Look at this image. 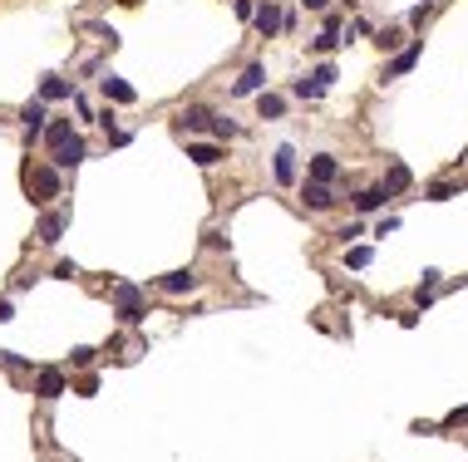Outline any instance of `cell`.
Returning <instances> with one entry per match:
<instances>
[{
    "instance_id": "obj_1",
    "label": "cell",
    "mask_w": 468,
    "mask_h": 462,
    "mask_svg": "<svg viewBox=\"0 0 468 462\" xmlns=\"http://www.w3.org/2000/svg\"><path fill=\"white\" fill-rule=\"evenodd\" d=\"M25 192H30V202L60 197V167H25Z\"/></svg>"
},
{
    "instance_id": "obj_2",
    "label": "cell",
    "mask_w": 468,
    "mask_h": 462,
    "mask_svg": "<svg viewBox=\"0 0 468 462\" xmlns=\"http://www.w3.org/2000/svg\"><path fill=\"white\" fill-rule=\"evenodd\" d=\"M114 305H119V320H124V325H138V320H143L138 285H114Z\"/></svg>"
},
{
    "instance_id": "obj_3",
    "label": "cell",
    "mask_w": 468,
    "mask_h": 462,
    "mask_svg": "<svg viewBox=\"0 0 468 462\" xmlns=\"http://www.w3.org/2000/svg\"><path fill=\"white\" fill-rule=\"evenodd\" d=\"M49 157H55V167H74V162H84V138H79V133L60 138L55 148H49Z\"/></svg>"
},
{
    "instance_id": "obj_4",
    "label": "cell",
    "mask_w": 468,
    "mask_h": 462,
    "mask_svg": "<svg viewBox=\"0 0 468 462\" xmlns=\"http://www.w3.org/2000/svg\"><path fill=\"white\" fill-rule=\"evenodd\" d=\"M256 30H262V35H267V40H271V35H281V30H286V15H281V10H276V6H271V0H267V6H256Z\"/></svg>"
},
{
    "instance_id": "obj_5",
    "label": "cell",
    "mask_w": 468,
    "mask_h": 462,
    "mask_svg": "<svg viewBox=\"0 0 468 462\" xmlns=\"http://www.w3.org/2000/svg\"><path fill=\"white\" fill-rule=\"evenodd\" d=\"M20 119H25V138L35 143V138H40L44 128H49V123H44V99H35V103H25V108H20Z\"/></svg>"
},
{
    "instance_id": "obj_6",
    "label": "cell",
    "mask_w": 468,
    "mask_h": 462,
    "mask_svg": "<svg viewBox=\"0 0 468 462\" xmlns=\"http://www.w3.org/2000/svg\"><path fill=\"white\" fill-rule=\"evenodd\" d=\"M385 197H390V187H360V192H355V212H360V216H365V212H380Z\"/></svg>"
},
{
    "instance_id": "obj_7",
    "label": "cell",
    "mask_w": 468,
    "mask_h": 462,
    "mask_svg": "<svg viewBox=\"0 0 468 462\" xmlns=\"http://www.w3.org/2000/svg\"><path fill=\"white\" fill-rule=\"evenodd\" d=\"M35 393H40V398H60V393H65V374H60V369H40Z\"/></svg>"
},
{
    "instance_id": "obj_8",
    "label": "cell",
    "mask_w": 468,
    "mask_h": 462,
    "mask_svg": "<svg viewBox=\"0 0 468 462\" xmlns=\"http://www.w3.org/2000/svg\"><path fill=\"white\" fill-rule=\"evenodd\" d=\"M335 172H340V162L331 157V153H321V157H310V182H335Z\"/></svg>"
},
{
    "instance_id": "obj_9",
    "label": "cell",
    "mask_w": 468,
    "mask_h": 462,
    "mask_svg": "<svg viewBox=\"0 0 468 462\" xmlns=\"http://www.w3.org/2000/svg\"><path fill=\"white\" fill-rule=\"evenodd\" d=\"M306 207L310 212H326V207H335V192L326 182H306Z\"/></svg>"
},
{
    "instance_id": "obj_10",
    "label": "cell",
    "mask_w": 468,
    "mask_h": 462,
    "mask_svg": "<svg viewBox=\"0 0 468 462\" xmlns=\"http://www.w3.org/2000/svg\"><path fill=\"white\" fill-rule=\"evenodd\" d=\"M158 285H163V291H168V296H187V291H192V285H197V275H192V271H168V275H163Z\"/></svg>"
},
{
    "instance_id": "obj_11",
    "label": "cell",
    "mask_w": 468,
    "mask_h": 462,
    "mask_svg": "<svg viewBox=\"0 0 468 462\" xmlns=\"http://www.w3.org/2000/svg\"><path fill=\"white\" fill-rule=\"evenodd\" d=\"M60 231H65V216L44 212V216H40V231H35V237H40V246H55V241H60Z\"/></svg>"
},
{
    "instance_id": "obj_12",
    "label": "cell",
    "mask_w": 468,
    "mask_h": 462,
    "mask_svg": "<svg viewBox=\"0 0 468 462\" xmlns=\"http://www.w3.org/2000/svg\"><path fill=\"white\" fill-rule=\"evenodd\" d=\"M326 89H331V84H326L321 74H306V79H296V84H291V94H296V99H321Z\"/></svg>"
},
{
    "instance_id": "obj_13",
    "label": "cell",
    "mask_w": 468,
    "mask_h": 462,
    "mask_svg": "<svg viewBox=\"0 0 468 462\" xmlns=\"http://www.w3.org/2000/svg\"><path fill=\"white\" fill-rule=\"evenodd\" d=\"M187 157H192L197 167H212V162H222V148H217V143H187Z\"/></svg>"
},
{
    "instance_id": "obj_14",
    "label": "cell",
    "mask_w": 468,
    "mask_h": 462,
    "mask_svg": "<svg viewBox=\"0 0 468 462\" xmlns=\"http://www.w3.org/2000/svg\"><path fill=\"white\" fill-rule=\"evenodd\" d=\"M40 99H44V103H55V99H74V89H69L65 79L49 74V79H40Z\"/></svg>"
},
{
    "instance_id": "obj_15",
    "label": "cell",
    "mask_w": 468,
    "mask_h": 462,
    "mask_svg": "<svg viewBox=\"0 0 468 462\" xmlns=\"http://www.w3.org/2000/svg\"><path fill=\"white\" fill-rule=\"evenodd\" d=\"M262 84H267V69H262V65H251V69H246V74L232 84V94H256Z\"/></svg>"
},
{
    "instance_id": "obj_16",
    "label": "cell",
    "mask_w": 468,
    "mask_h": 462,
    "mask_svg": "<svg viewBox=\"0 0 468 462\" xmlns=\"http://www.w3.org/2000/svg\"><path fill=\"white\" fill-rule=\"evenodd\" d=\"M276 182H296V153L291 148H276Z\"/></svg>"
},
{
    "instance_id": "obj_17",
    "label": "cell",
    "mask_w": 468,
    "mask_h": 462,
    "mask_svg": "<svg viewBox=\"0 0 468 462\" xmlns=\"http://www.w3.org/2000/svg\"><path fill=\"white\" fill-rule=\"evenodd\" d=\"M103 94H109L114 103H133V99H138V94H133V84H124V79H114V74L103 79Z\"/></svg>"
},
{
    "instance_id": "obj_18",
    "label": "cell",
    "mask_w": 468,
    "mask_h": 462,
    "mask_svg": "<svg viewBox=\"0 0 468 462\" xmlns=\"http://www.w3.org/2000/svg\"><path fill=\"white\" fill-rule=\"evenodd\" d=\"M212 123H217V119H212L207 108H197V103H192V108L183 113V128H212Z\"/></svg>"
},
{
    "instance_id": "obj_19",
    "label": "cell",
    "mask_w": 468,
    "mask_h": 462,
    "mask_svg": "<svg viewBox=\"0 0 468 462\" xmlns=\"http://www.w3.org/2000/svg\"><path fill=\"white\" fill-rule=\"evenodd\" d=\"M434 291H439V271H424V280H419V291H414V300L429 305V300H434Z\"/></svg>"
},
{
    "instance_id": "obj_20",
    "label": "cell",
    "mask_w": 468,
    "mask_h": 462,
    "mask_svg": "<svg viewBox=\"0 0 468 462\" xmlns=\"http://www.w3.org/2000/svg\"><path fill=\"white\" fill-rule=\"evenodd\" d=\"M414 60H419V44H414V49H404L399 60L390 65V74H385V79H394V74H409V69H414Z\"/></svg>"
},
{
    "instance_id": "obj_21",
    "label": "cell",
    "mask_w": 468,
    "mask_h": 462,
    "mask_svg": "<svg viewBox=\"0 0 468 462\" xmlns=\"http://www.w3.org/2000/svg\"><path fill=\"white\" fill-rule=\"evenodd\" d=\"M370 256H375L370 246H350V251H345V266H350V271H365V266H370Z\"/></svg>"
},
{
    "instance_id": "obj_22",
    "label": "cell",
    "mask_w": 468,
    "mask_h": 462,
    "mask_svg": "<svg viewBox=\"0 0 468 462\" xmlns=\"http://www.w3.org/2000/svg\"><path fill=\"white\" fill-rule=\"evenodd\" d=\"M385 187H390V192H404V187H409V167H404V162H394V167H390Z\"/></svg>"
},
{
    "instance_id": "obj_23",
    "label": "cell",
    "mask_w": 468,
    "mask_h": 462,
    "mask_svg": "<svg viewBox=\"0 0 468 462\" xmlns=\"http://www.w3.org/2000/svg\"><path fill=\"white\" fill-rule=\"evenodd\" d=\"M69 133H74V128H69V119H55V123L44 128V143L55 148V143H60V138H69Z\"/></svg>"
},
{
    "instance_id": "obj_24",
    "label": "cell",
    "mask_w": 468,
    "mask_h": 462,
    "mask_svg": "<svg viewBox=\"0 0 468 462\" xmlns=\"http://www.w3.org/2000/svg\"><path fill=\"white\" fill-rule=\"evenodd\" d=\"M281 108H286L281 94H262V119H281Z\"/></svg>"
},
{
    "instance_id": "obj_25",
    "label": "cell",
    "mask_w": 468,
    "mask_h": 462,
    "mask_svg": "<svg viewBox=\"0 0 468 462\" xmlns=\"http://www.w3.org/2000/svg\"><path fill=\"white\" fill-rule=\"evenodd\" d=\"M335 44H340V30H321V40H316V49H321V54H331Z\"/></svg>"
},
{
    "instance_id": "obj_26",
    "label": "cell",
    "mask_w": 468,
    "mask_h": 462,
    "mask_svg": "<svg viewBox=\"0 0 468 462\" xmlns=\"http://www.w3.org/2000/svg\"><path fill=\"white\" fill-rule=\"evenodd\" d=\"M375 44H380V49H394V44H399V30H394V25H390V30H380V35H375Z\"/></svg>"
},
{
    "instance_id": "obj_27",
    "label": "cell",
    "mask_w": 468,
    "mask_h": 462,
    "mask_svg": "<svg viewBox=\"0 0 468 462\" xmlns=\"http://www.w3.org/2000/svg\"><path fill=\"white\" fill-rule=\"evenodd\" d=\"M449 197H453L449 182H434V187H429V202H449Z\"/></svg>"
},
{
    "instance_id": "obj_28",
    "label": "cell",
    "mask_w": 468,
    "mask_h": 462,
    "mask_svg": "<svg viewBox=\"0 0 468 462\" xmlns=\"http://www.w3.org/2000/svg\"><path fill=\"white\" fill-rule=\"evenodd\" d=\"M69 364H74V369H89V364H94V350H74Z\"/></svg>"
},
{
    "instance_id": "obj_29",
    "label": "cell",
    "mask_w": 468,
    "mask_h": 462,
    "mask_svg": "<svg viewBox=\"0 0 468 462\" xmlns=\"http://www.w3.org/2000/svg\"><path fill=\"white\" fill-rule=\"evenodd\" d=\"M212 133H217V138H232V133H237V123H232V119H217V123H212Z\"/></svg>"
},
{
    "instance_id": "obj_30",
    "label": "cell",
    "mask_w": 468,
    "mask_h": 462,
    "mask_svg": "<svg viewBox=\"0 0 468 462\" xmlns=\"http://www.w3.org/2000/svg\"><path fill=\"white\" fill-rule=\"evenodd\" d=\"M55 275H60V280H74V275H79V266H74V261H60V266H55Z\"/></svg>"
},
{
    "instance_id": "obj_31",
    "label": "cell",
    "mask_w": 468,
    "mask_h": 462,
    "mask_svg": "<svg viewBox=\"0 0 468 462\" xmlns=\"http://www.w3.org/2000/svg\"><path fill=\"white\" fill-rule=\"evenodd\" d=\"M429 15H434V6H429V0H424V6H414V15H409V20H414V25H424Z\"/></svg>"
},
{
    "instance_id": "obj_32",
    "label": "cell",
    "mask_w": 468,
    "mask_h": 462,
    "mask_svg": "<svg viewBox=\"0 0 468 462\" xmlns=\"http://www.w3.org/2000/svg\"><path fill=\"white\" fill-rule=\"evenodd\" d=\"M390 231H399V216H385V221L375 226V237H390Z\"/></svg>"
},
{
    "instance_id": "obj_33",
    "label": "cell",
    "mask_w": 468,
    "mask_h": 462,
    "mask_svg": "<svg viewBox=\"0 0 468 462\" xmlns=\"http://www.w3.org/2000/svg\"><path fill=\"white\" fill-rule=\"evenodd\" d=\"M444 423H449V428H463V423H468V409H453V413H449Z\"/></svg>"
},
{
    "instance_id": "obj_34",
    "label": "cell",
    "mask_w": 468,
    "mask_h": 462,
    "mask_svg": "<svg viewBox=\"0 0 468 462\" xmlns=\"http://www.w3.org/2000/svg\"><path fill=\"white\" fill-rule=\"evenodd\" d=\"M306 10H326V0H306Z\"/></svg>"
}]
</instances>
